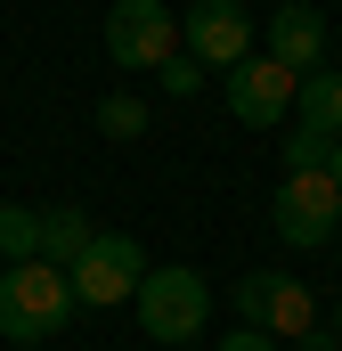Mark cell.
Listing matches in <instances>:
<instances>
[{
	"label": "cell",
	"instance_id": "7",
	"mask_svg": "<svg viewBox=\"0 0 342 351\" xmlns=\"http://www.w3.org/2000/svg\"><path fill=\"white\" fill-rule=\"evenodd\" d=\"M237 319L285 343V335H310V327H318V302H310L302 278H285V269H253V278H237Z\"/></svg>",
	"mask_w": 342,
	"mask_h": 351
},
{
	"label": "cell",
	"instance_id": "1",
	"mask_svg": "<svg viewBox=\"0 0 342 351\" xmlns=\"http://www.w3.org/2000/svg\"><path fill=\"white\" fill-rule=\"evenodd\" d=\"M74 311H82V302H74V278H66V269H49V262L0 269V335H8V343H41V335H57Z\"/></svg>",
	"mask_w": 342,
	"mask_h": 351
},
{
	"label": "cell",
	"instance_id": "21",
	"mask_svg": "<svg viewBox=\"0 0 342 351\" xmlns=\"http://www.w3.org/2000/svg\"><path fill=\"white\" fill-rule=\"evenodd\" d=\"M171 351H187V343H171Z\"/></svg>",
	"mask_w": 342,
	"mask_h": 351
},
{
	"label": "cell",
	"instance_id": "8",
	"mask_svg": "<svg viewBox=\"0 0 342 351\" xmlns=\"http://www.w3.org/2000/svg\"><path fill=\"white\" fill-rule=\"evenodd\" d=\"M220 98H228V114H237L245 131H285V114H293V98H302V74H285L277 58H245Z\"/></svg>",
	"mask_w": 342,
	"mask_h": 351
},
{
	"label": "cell",
	"instance_id": "12",
	"mask_svg": "<svg viewBox=\"0 0 342 351\" xmlns=\"http://www.w3.org/2000/svg\"><path fill=\"white\" fill-rule=\"evenodd\" d=\"M41 262V204H0V269Z\"/></svg>",
	"mask_w": 342,
	"mask_h": 351
},
{
	"label": "cell",
	"instance_id": "4",
	"mask_svg": "<svg viewBox=\"0 0 342 351\" xmlns=\"http://www.w3.org/2000/svg\"><path fill=\"white\" fill-rule=\"evenodd\" d=\"M342 221V188L334 172H285L277 180V196H269V229L293 245V254H310V245H326Z\"/></svg>",
	"mask_w": 342,
	"mask_h": 351
},
{
	"label": "cell",
	"instance_id": "3",
	"mask_svg": "<svg viewBox=\"0 0 342 351\" xmlns=\"http://www.w3.org/2000/svg\"><path fill=\"white\" fill-rule=\"evenodd\" d=\"M106 58L122 74H163L179 58V16L171 0H114L106 8Z\"/></svg>",
	"mask_w": 342,
	"mask_h": 351
},
{
	"label": "cell",
	"instance_id": "17",
	"mask_svg": "<svg viewBox=\"0 0 342 351\" xmlns=\"http://www.w3.org/2000/svg\"><path fill=\"white\" fill-rule=\"evenodd\" d=\"M302 351H342V335H326V327H310V335H293Z\"/></svg>",
	"mask_w": 342,
	"mask_h": 351
},
{
	"label": "cell",
	"instance_id": "5",
	"mask_svg": "<svg viewBox=\"0 0 342 351\" xmlns=\"http://www.w3.org/2000/svg\"><path fill=\"white\" fill-rule=\"evenodd\" d=\"M147 269H155V262L139 254V237L98 229V245H90L66 278H74V302H82V311H114V302H131V294H139V278H147Z\"/></svg>",
	"mask_w": 342,
	"mask_h": 351
},
{
	"label": "cell",
	"instance_id": "13",
	"mask_svg": "<svg viewBox=\"0 0 342 351\" xmlns=\"http://www.w3.org/2000/svg\"><path fill=\"white\" fill-rule=\"evenodd\" d=\"M98 131H106V139H139V131H147V98H139V90H106V98H98Z\"/></svg>",
	"mask_w": 342,
	"mask_h": 351
},
{
	"label": "cell",
	"instance_id": "20",
	"mask_svg": "<svg viewBox=\"0 0 342 351\" xmlns=\"http://www.w3.org/2000/svg\"><path fill=\"white\" fill-rule=\"evenodd\" d=\"M334 335H342V311H334Z\"/></svg>",
	"mask_w": 342,
	"mask_h": 351
},
{
	"label": "cell",
	"instance_id": "15",
	"mask_svg": "<svg viewBox=\"0 0 342 351\" xmlns=\"http://www.w3.org/2000/svg\"><path fill=\"white\" fill-rule=\"evenodd\" d=\"M155 82H163L171 98H196V90H204V66H196V58L179 49V58H171V66H163V74H155Z\"/></svg>",
	"mask_w": 342,
	"mask_h": 351
},
{
	"label": "cell",
	"instance_id": "9",
	"mask_svg": "<svg viewBox=\"0 0 342 351\" xmlns=\"http://www.w3.org/2000/svg\"><path fill=\"white\" fill-rule=\"evenodd\" d=\"M269 58H277L285 74H318V58H326V16H318L310 0H285V8L269 16Z\"/></svg>",
	"mask_w": 342,
	"mask_h": 351
},
{
	"label": "cell",
	"instance_id": "11",
	"mask_svg": "<svg viewBox=\"0 0 342 351\" xmlns=\"http://www.w3.org/2000/svg\"><path fill=\"white\" fill-rule=\"evenodd\" d=\"M302 131H326V139H342V74H302Z\"/></svg>",
	"mask_w": 342,
	"mask_h": 351
},
{
	"label": "cell",
	"instance_id": "14",
	"mask_svg": "<svg viewBox=\"0 0 342 351\" xmlns=\"http://www.w3.org/2000/svg\"><path fill=\"white\" fill-rule=\"evenodd\" d=\"M277 156H285V172H326V164H334V139H326V131H302V123H293V131L277 139Z\"/></svg>",
	"mask_w": 342,
	"mask_h": 351
},
{
	"label": "cell",
	"instance_id": "16",
	"mask_svg": "<svg viewBox=\"0 0 342 351\" xmlns=\"http://www.w3.org/2000/svg\"><path fill=\"white\" fill-rule=\"evenodd\" d=\"M212 351H277V335H261V327H237V335H220Z\"/></svg>",
	"mask_w": 342,
	"mask_h": 351
},
{
	"label": "cell",
	"instance_id": "6",
	"mask_svg": "<svg viewBox=\"0 0 342 351\" xmlns=\"http://www.w3.org/2000/svg\"><path fill=\"white\" fill-rule=\"evenodd\" d=\"M179 49L212 74H237L253 58V16L237 0H196V8H179Z\"/></svg>",
	"mask_w": 342,
	"mask_h": 351
},
{
	"label": "cell",
	"instance_id": "10",
	"mask_svg": "<svg viewBox=\"0 0 342 351\" xmlns=\"http://www.w3.org/2000/svg\"><path fill=\"white\" fill-rule=\"evenodd\" d=\"M90 245H98V221H90L82 204H49L41 213V262L49 269H74Z\"/></svg>",
	"mask_w": 342,
	"mask_h": 351
},
{
	"label": "cell",
	"instance_id": "19",
	"mask_svg": "<svg viewBox=\"0 0 342 351\" xmlns=\"http://www.w3.org/2000/svg\"><path fill=\"white\" fill-rule=\"evenodd\" d=\"M8 351H49V343H8Z\"/></svg>",
	"mask_w": 342,
	"mask_h": 351
},
{
	"label": "cell",
	"instance_id": "2",
	"mask_svg": "<svg viewBox=\"0 0 342 351\" xmlns=\"http://www.w3.org/2000/svg\"><path fill=\"white\" fill-rule=\"evenodd\" d=\"M131 302H139V327H147L163 351L187 343V335H204V319H212V286H204V269H187V262L147 269Z\"/></svg>",
	"mask_w": 342,
	"mask_h": 351
},
{
	"label": "cell",
	"instance_id": "18",
	"mask_svg": "<svg viewBox=\"0 0 342 351\" xmlns=\"http://www.w3.org/2000/svg\"><path fill=\"white\" fill-rule=\"evenodd\" d=\"M326 172H334V188H342V139H334V164H326Z\"/></svg>",
	"mask_w": 342,
	"mask_h": 351
}]
</instances>
